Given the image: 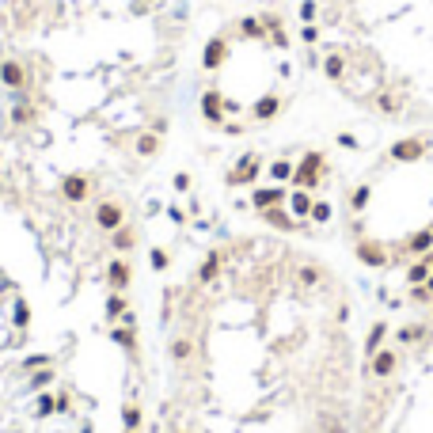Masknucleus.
<instances>
[{"label":"nucleus","mask_w":433,"mask_h":433,"mask_svg":"<svg viewBox=\"0 0 433 433\" xmlns=\"http://www.w3.org/2000/svg\"><path fill=\"white\" fill-rule=\"evenodd\" d=\"M122 357L0 205V433H118Z\"/></svg>","instance_id":"f257e3e1"},{"label":"nucleus","mask_w":433,"mask_h":433,"mask_svg":"<svg viewBox=\"0 0 433 433\" xmlns=\"http://www.w3.org/2000/svg\"><path fill=\"white\" fill-rule=\"evenodd\" d=\"M312 61L357 110L433 130V0H304Z\"/></svg>","instance_id":"f03ea898"},{"label":"nucleus","mask_w":433,"mask_h":433,"mask_svg":"<svg viewBox=\"0 0 433 433\" xmlns=\"http://www.w3.org/2000/svg\"><path fill=\"white\" fill-rule=\"evenodd\" d=\"M342 236L376 270L433 262V130H399L342 194Z\"/></svg>","instance_id":"7ed1b4c3"}]
</instances>
